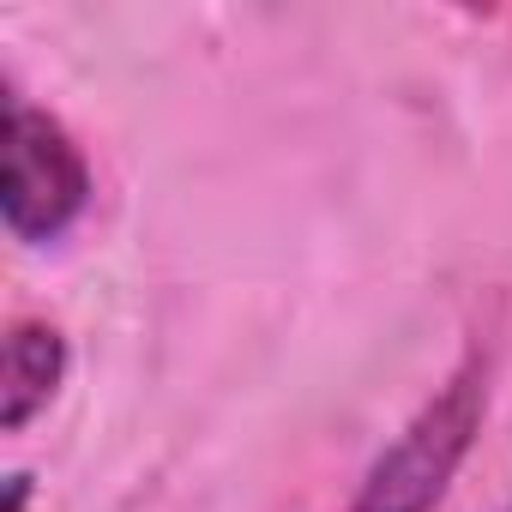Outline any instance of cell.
<instances>
[{
  "instance_id": "cell-1",
  "label": "cell",
  "mask_w": 512,
  "mask_h": 512,
  "mask_svg": "<svg viewBox=\"0 0 512 512\" xmlns=\"http://www.w3.org/2000/svg\"><path fill=\"white\" fill-rule=\"evenodd\" d=\"M482 410H488V362L464 356L446 374V386H434V398L368 464L350 512H440L452 476L464 470L482 434Z\"/></svg>"
},
{
  "instance_id": "cell-2",
  "label": "cell",
  "mask_w": 512,
  "mask_h": 512,
  "mask_svg": "<svg viewBox=\"0 0 512 512\" xmlns=\"http://www.w3.org/2000/svg\"><path fill=\"white\" fill-rule=\"evenodd\" d=\"M91 205V163L79 139L37 103L7 97V175H0V217L25 247L61 241Z\"/></svg>"
},
{
  "instance_id": "cell-3",
  "label": "cell",
  "mask_w": 512,
  "mask_h": 512,
  "mask_svg": "<svg viewBox=\"0 0 512 512\" xmlns=\"http://www.w3.org/2000/svg\"><path fill=\"white\" fill-rule=\"evenodd\" d=\"M67 380V338L49 320H19L7 332V386H0V428L25 434Z\"/></svg>"
},
{
  "instance_id": "cell-4",
  "label": "cell",
  "mask_w": 512,
  "mask_h": 512,
  "mask_svg": "<svg viewBox=\"0 0 512 512\" xmlns=\"http://www.w3.org/2000/svg\"><path fill=\"white\" fill-rule=\"evenodd\" d=\"M25 500H31V476L19 470V476H7V512H25Z\"/></svg>"
},
{
  "instance_id": "cell-5",
  "label": "cell",
  "mask_w": 512,
  "mask_h": 512,
  "mask_svg": "<svg viewBox=\"0 0 512 512\" xmlns=\"http://www.w3.org/2000/svg\"><path fill=\"white\" fill-rule=\"evenodd\" d=\"M506 512H512V500H506Z\"/></svg>"
}]
</instances>
